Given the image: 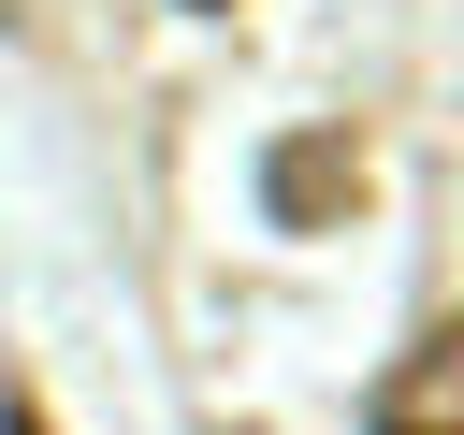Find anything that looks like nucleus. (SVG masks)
<instances>
[{"label": "nucleus", "mask_w": 464, "mask_h": 435, "mask_svg": "<svg viewBox=\"0 0 464 435\" xmlns=\"http://www.w3.org/2000/svg\"><path fill=\"white\" fill-rule=\"evenodd\" d=\"M0 435H58V420H44V406H29V392H0Z\"/></svg>", "instance_id": "7ed1b4c3"}, {"label": "nucleus", "mask_w": 464, "mask_h": 435, "mask_svg": "<svg viewBox=\"0 0 464 435\" xmlns=\"http://www.w3.org/2000/svg\"><path fill=\"white\" fill-rule=\"evenodd\" d=\"M188 14H218V0H188Z\"/></svg>", "instance_id": "20e7f679"}, {"label": "nucleus", "mask_w": 464, "mask_h": 435, "mask_svg": "<svg viewBox=\"0 0 464 435\" xmlns=\"http://www.w3.org/2000/svg\"><path fill=\"white\" fill-rule=\"evenodd\" d=\"M362 435H464V319H435V334L362 392Z\"/></svg>", "instance_id": "f257e3e1"}, {"label": "nucleus", "mask_w": 464, "mask_h": 435, "mask_svg": "<svg viewBox=\"0 0 464 435\" xmlns=\"http://www.w3.org/2000/svg\"><path fill=\"white\" fill-rule=\"evenodd\" d=\"M261 203H276V232L348 218V203H362V145H348V130H290V145L261 160Z\"/></svg>", "instance_id": "f03ea898"}]
</instances>
